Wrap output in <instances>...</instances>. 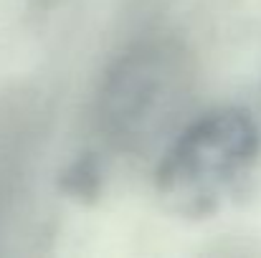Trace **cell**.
<instances>
[{
    "mask_svg": "<svg viewBox=\"0 0 261 258\" xmlns=\"http://www.w3.org/2000/svg\"><path fill=\"white\" fill-rule=\"evenodd\" d=\"M259 157V127L244 106L190 117L158 155L155 192L180 218H208L236 197Z\"/></svg>",
    "mask_w": 261,
    "mask_h": 258,
    "instance_id": "cell-2",
    "label": "cell"
},
{
    "mask_svg": "<svg viewBox=\"0 0 261 258\" xmlns=\"http://www.w3.org/2000/svg\"><path fill=\"white\" fill-rule=\"evenodd\" d=\"M51 122V99L38 84L0 91V256L20 253V243L41 233L33 218Z\"/></svg>",
    "mask_w": 261,
    "mask_h": 258,
    "instance_id": "cell-3",
    "label": "cell"
},
{
    "mask_svg": "<svg viewBox=\"0 0 261 258\" xmlns=\"http://www.w3.org/2000/svg\"><path fill=\"white\" fill-rule=\"evenodd\" d=\"M59 5H61V0H28V13H31V18L41 20L51 10H56Z\"/></svg>",
    "mask_w": 261,
    "mask_h": 258,
    "instance_id": "cell-5",
    "label": "cell"
},
{
    "mask_svg": "<svg viewBox=\"0 0 261 258\" xmlns=\"http://www.w3.org/2000/svg\"><path fill=\"white\" fill-rule=\"evenodd\" d=\"M104 182H107V165L96 150H84L76 157H71L56 177V185L66 197L87 205L101 197Z\"/></svg>",
    "mask_w": 261,
    "mask_h": 258,
    "instance_id": "cell-4",
    "label": "cell"
},
{
    "mask_svg": "<svg viewBox=\"0 0 261 258\" xmlns=\"http://www.w3.org/2000/svg\"><path fill=\"white\" fill-rule=\"evenodd\" d=\"M195 91L198 64L188 41L165 28L140 33L112 56L96 84L94 134L107 152L158 160L193 117Z\"/></svg>",
    "mask_w": 261,
    "mask_h": 258,
    "instance_id": "cell-1",
    "label": "cell"
}]
</instances>
